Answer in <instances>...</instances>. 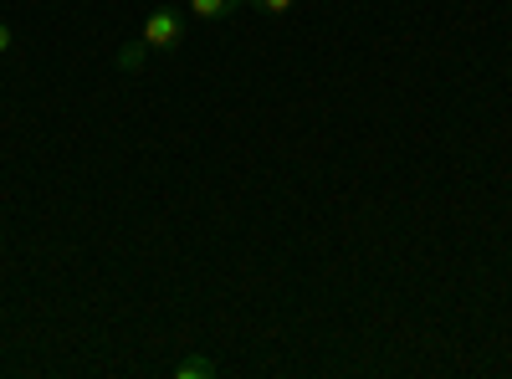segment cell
I'll list each match as a JSON object with an SVG mask.
<instances>
[{"label": "cell", "mask_w": 512, "mask_h": 379, "mask_svg": "<svg viewBox=\"0 0 512 379\" xmlns=\"http://www.w3.org/2000/svg\"><path fill=\"white\" fill-rule=\"evenodd\" d=\"M246 6V0H190V16L195 21H226Z\"/></svg>", "instance_id": "2"}, {"label": "cell", "mask_w": 512, "mask_h": 379, "mask_svg": "<svg viewBox=\"0 0 512 379\" xmlns=\"http://www.w3.org/2000/svg\"><path fill=\"white\" fill-rule=\"evenodd\" d=\"M175 379H216V359H205V354H190L175 364Z\"/></svg>", "instance_id": "4"}, {"label": "cell", "mask_w": 512, "mask_h": 379, "mask_svg": "<svg viewBox=\"0 0 512 379\" xmlns=\"http://www.w3.org/2000/svg\"><path fill=\"white\" fill-rule=\"evenodd\" d=\"M251 6H256V11H267V16H287L297 0H251Z\"/></svg>", "instance_id": "5"}, {"label": "cell", "mask_w": 512, "mask_h": 379, "mask_svg": "<svg viewBox=\"0 0 512 379\" xmlns=\"http://www.w3.org/2000/svg\"><path fill=\"white\" fill-rule=\"evenodd\" d=\"M144 62H149L144 36H139V41H123V47H118V72H144Z\"/></svg>", "instance_id": "3"}, {"label": "cell", "mask_w": 512, "mask_h": 379, "mask_svg": "<svg viewBox=\"0 0 512 379\" xmlns=\"http://www.w3.org/2000/svg\"><path fill=\"white\" fill-rule=\"evenodd\" d=\"M6 52H11V26L0 21V57H6Z\"/></svg>", "instance_id": "6"}, {"label": "cell", "mask_w": 512, "mask_h": 379, "mask_svg": "<svg viewBox=\"0 0 512 379\" xmlns=\"http://www.w3.org/2000/svg\"><path fill=\"white\" fill-rule=\"evenodd\" d=\"M144 47L149 52H175L180 41H185V16L175 11V6H154L149 16H144Z\"/></svg>", "instance_id": "1"}]
</instances>
